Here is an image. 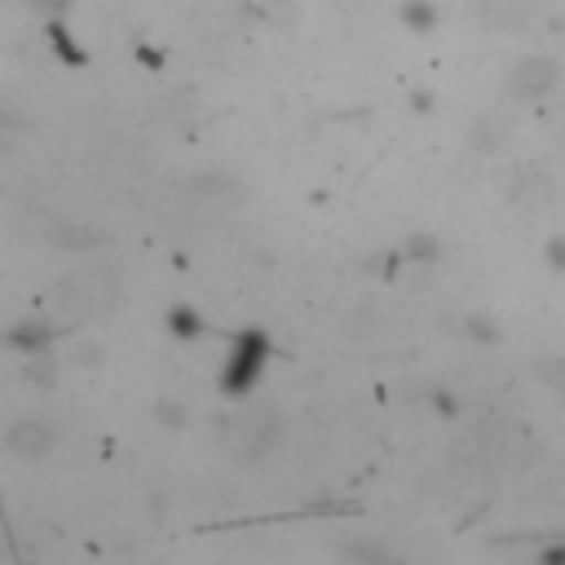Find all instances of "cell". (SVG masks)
Returning a JSON list of instances; mask_svg holds the SVG:
<instances>
[{"instance_id":"cell-1","label":"cell","mask_w":565,"mask_h":565,"mask_svg":"<svg viewBox=\"0 0 565 565\" xmlns=\"http://www.w3.org/2000/svg\"><path fill=\"white\" fill-rule=\"evenodd\" d=\"M556 84H561V62L547 57V53L521 57V62L512 66V75H508V88H512V97H521V102H543L547 93H556Z\"/></svg>"},{"instance_id":"cell-5","label":"cell","mask_w":565,"mask_h":565,"mask_svg":"<svg viewBox=\"0 0 565 565\" xmlns=\"http://www.w3.org/2000/svg\"><path fill=\"white\" fill-rule=\"evenodd\" d=\"M543 124L552 128V137H561V141H565V102L547 106V110H543Z\"/></svg>"},{"instance_id":"cell-2","label":"cell","mask_w":565,"mask_h":565,"mask_svg":"<svg viewBox=\"0 0 565 565\" xmlns=\"http://www.w3.org/2000/svg\"><path fill=\"white\" fill-rule=\"evenodd\" d=\"M472 13L486 31H525L539 18V0H472Z\"/></svg>"},{"instance_id":"cell-6","label":"cell","mask_w":565,"mask_h":565,"mask_svg":"<svg viewBox=\"0 0 565 565\" xmlns=\"http://www.w3.org/2000/svg\"><path fill=\"white\" fill-rule=\"evenodd\" d=\"M31 4H40V9H53V13H57V9H66V0H31Z\"/></svg>"},{"instance_id":"cell-3","label":"cell","mask_w":565,"mask_h":565,"mask_svg":"<svg viewBox=\"0 0 565 565\" xmlns=\"http://www.w3.org/2000/svg\"><path fill=\"white\" fill-rule=\"evenodd\" d=\"M9 446L22 450V455H44V450H49V428H44L40 419H26V424H18V428L9 433Z\"/></svg>"},{"instance_id":"cell-4","label":"cell","mask_w":565,"mask_h":565,"mask_svg":"<svg viewBox=\"0 0 565 565\" xmlns=\"http://www.w3.org/2000/svg\"><path fill=\"white\" fill-rule=\"evenodd\" d=\"M402 18L415 26V31H433V22H437V13H433V4H424V0H406V9H402Z\"/></svg>"}]
</instances>
